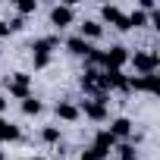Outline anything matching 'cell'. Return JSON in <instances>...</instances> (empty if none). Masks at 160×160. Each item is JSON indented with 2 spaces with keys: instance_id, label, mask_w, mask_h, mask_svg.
<instances>
[{
  "instance_id": "obj_13",
  "label": "cell",
  "mask_w": 160,
  "mask_h": 160,
  "mask_svg": "<svg viewBox=\"0 0 160 160\" xmlns=\"http://www.w3.org/2000/svg\"><path fill=\"white\" fill-rule=\"evenodd\" d=\"M116 144H119V141H116L107 129H101V132L94 135V148H98V151H104V154H110V148H116Z\"/></svg>"
},
{
  "instance_id": "obj_10",
  "label": "cell",
  "mask_w": 160,
  "mask_h": 160,
  "mask_svg": "<svg viewBox=\"0 0 160 160\" xmlns=\"http://www.w3.org/2000/svg\"><path fill=\"white\" fill-rule=\"evenodd\" d=\"M66 47H69V53H75V57H88L94 47H91V41H85V38H78V35H72L69 41H66Z\"/></svg>"
},
{
  "instance_id": "obj_14",
  "label": "cell",
  "mask_w": 160,
  "mask_h": 160,
  "mask_svg": "<svg viewBox=\"0 0 160 160\" xmlns=\"http://www.w3.org/2000/svg\"><path fill=\"white\" fill-rule=\"evenodd\" d=\"M19 138V126H13L10 119L0 116V141H16Z\"/></svg>"
},
{
  "instance_id": "obj_9",
  "label": "cell",
  "mask_w": 160,
  "mask_h": 160,
  "mask_svg": "<svg viewBox=\"0 0 160 160\" xmlns=\"http://www.w3.org/2000/svg\"><path fill=\"white\" fill-rule=\"evenodd\" d=\"M107 132H110L116 141H119V138H129V135H132V119H126V116H116V119L110 122V129H107Z\"/></svg>"
},
{
  "instance_id": "obj_24",
  "label": "cell",
  "mask_w": 160,
  "mask_h": 160,
  "mask_svg": "<svg viewBox=\"0 0 160 160\" xmlns=\"http://www.w3.org/2000/svg\"><path fill=\"white\" fill-rule=\"evenodd\" d=\"M32 160H47V157H32Z\"/></svg>"
},
{
  "instance_id": "obj_11",
  "label": "cell",
  "mask_w": 160,
  "mask_h": 160,
  "mask_svg": "<svg viewBox=\"0 0 160 160\" xmlns=\"http://www.w3.org/2000/svg\"><path fill=\"white\" fill-rule=\"evenodd\" d=\"M53 110H57V116H60L63 122H75L78 116H82V113H78V107H75V104H69V101H60Z\"/></svg>"
},
{
  "instance_id": "obj_21",
  "label": "cell",
  "mask_w": 160,
  "mask_h": 160,
  "mask_svg": "<svg viewBox=\"0 0 160 160\" xmlns=\"http://www.w3.org/2000/svg\"><path fill=\"white\" fill-rule=\"evenodd\" d=\"M7 25H10V32H19V28H22V25H25V22H22V16H16V19H10V22H7Z\"/></svg>"
},
{
  "instance_id": "obj_15",
  "label": "cell",
  "mask_w": 160,
  "mask_h": 160,
  "mask_svg": "<svg viewBox=\"0 0 160 160\" xmlns=\"http://www.w3.org/2000/svg\"><path fill=\"white\" fill-rule=\"evenodd\" d=\"M126 19H129V28L148 25V13H144V10H132V13H126Z\"/></svg>"
},
{
  "instance_id": "obj_16",
  "label": "cell",
  "mask_w": 160,
  "mask_h": 160,
  "mask_svg": "<svg viewBox=\"0 0 160 160\" xmlns=\"http://www.w3.org/2000/svg\"><path fill=\"white\" fill-rule=\"evenodd\" d=\"M41 110H44V104H41L38 98H25V101H22V113H25V116H38Z\"/></svg>"
},
{
  "instance_id": "obj_8",
  "label": "cell",
  "mask_w": 160,
  "mask_h": 160,
  "mask_svg": "<svg viewBox=\"0 0 160 160\" xmlns=\"http://www.w3.org/2000/svg\"><path fill=\"white\" fill-rule=\"evenodd\" d=\"M101 16H104V22H110L113 28H119V32H129V19H126V13L119 10V7H104L101 10Z\"/></svg>"
},
{
  "instance_id": "obj_7",
  "label": "cell",
  "mask_w": 160,
  "mask_h": 160,
  "mask_svg": "<svg viewBox=\"0 0 160 160\" xmlns=\"http://www.w3.org/2000/svg\"><path fill=\"white\" fill-rule=\"evenodd\" d=\"M72 19H75V13H72V3H57V7L50 10V22H53L57 28H66V25H72Z\"/></svg>"
},
{
  "instance_id": "obj_19",
  "label": "cell",
  "mask_w": 160,
  "mask_h": 160,
  "mask_svg": "<svg viewBox=\"0 0 160 160\" xmlns=\"http://www.w3.org/2000/svg\"><path fill=\"white\" fill-rule=\"evenodd\" d=\"M41 138H44L47 144H57V141H60V129H57V126H47V129L41 132Z\"/></svg>"
},
{
  "instance_id": "obj_18",
  "label": "cell",
  "mask_w": 160,
  "mask_h": 160,
  "mask_svg": "<svg viewBox=\"0 0 160 160\" xmlns=\"http://www.w3.org/2000/svg\"><path fill=\"white\" fill-rule=\"evenodd\" d=\"M116 151H119V160H138V151L132 144H116Z\"/></svg>"
},
{
  "instance_id": "obj_2",
  "label": "cell",
  "mask_w": 160,
  "mask_h": 160,
  "mask_svg": "<svg viewBox=\"0 0 160 160\" xmlns=\"http://www.w3.org/2000/svg\"><path fill=\"white\" fill-rule=\"evenodd\" d=\"M129 60H132V66L138 69V75H154V72L160 69L157 50H135V57H129Z\"/></svg>"
},
{
  "instance_id": "obj_4",
  "label": "cell",
  "mask_w": 160,
  "mask_h": 160,
  "mask_svg": "<svg viewBox=\"0 0 160 160\" xmlns=\"http://www.w3.org/2000/svg\"><path fill=\"white\" fill-rule=\"evenodd\" d=\"M28 85H32V75H25V72H13V75L7 78V88H10V94H13V98H19V101L32 98V94H28Z\"/></svg>"
},
{
  "instance_id": "obj_23",
  "label": "cell",
  "mask_w": 160,
  "mask_h": 160,
  "mask_svg": "<svg viewBox=\"0 0 160 160\" xmlns=\"http://www.w3.org/2000/svg\"><path fill=\"white\" fill-rule=\"evenodd\" d=\"M3 110H7V98H3V94H0V113H3Z\"/></svg>"
},
{
  "instance_id": "obj_17",
  "label": "cell",
  "mask_w": 160,
  "mask_h": 160,
  "mask_svg": "<svg viewBox=\"0 0 160 160\" xmlns=\"http://www.w3.org/2000/svg\"><path fill=\"white\" fill-rule=\"evenodd\" d=\"M16 10H19V16H28L38 10V0H16Z\"/></svg>"
},
{
  "instance_id": "obj_22",
  "label": "cell",
  "mask_w": 160,
  "mask_h": 160,
  "mask_svg": "<svg viewBox=\"0 0 160 160\" xmlns=\"http://www.w3.org/2000/svg\"><path fill=\"white\" fill-rule=\"evenodd\" d=\"M10 35H13V32H10V25H7L3 19H0V38H10Z\"/></svg>"
},
{
  "instance_id": "obj_3",
  "label": "cell",
  "mask_w": 160,
  "mask_h": 160,
  "mask_svg": "<svg viewBox=\"0 0 160 160\" xmlns=\"http://www.w3.org/2000/svg\"><path fill=\"white\" fill-rule=\"evenodd\" d=\"M78 113H85L88 119L104 122V119H107V94H101V98H85L82 107H78Z\"/></svg>"
},
{
  "instance_id": "obj_12",
  "label": "cell",
  "mask_w": 160,
  "mask_h": 160,
  "mask_svg": "<svg viewBox=\"0 0 160 160\" xmlns=\"http://www.w3.org/2000/svg\"><path fill=\"white\" fill-rule=\"evenodd\" d=\"M101 22H94V19H85L82 25H78V38H85V41H91V38H101Z\"/></svg>"
},
{
  "instance_id": "obj_1",
  "label": "cell",
  "mask_w": 160,
  "mask_h": 160,
  "mask_svg": "<svg viewBox=\"0 0 160 160\" xmlns=\"http://www.w3.org/2000/svg\"><path fill=\"white\" fill-rule=\"evenodd\" d=\"M57 47V38L47 35V38H35L32 41V60H35V69H44L50 63V50Z\"/></svg>"
},
{
  "instance_id": "obj_20",
  "label": "cell",
  "mask_w": 160,
  "mask_h": 160,
  "mask_svg": "<svg viewBox=\"0 0 160 160\" xmlns=\"http://www.w3.org/2000/svg\"><path fill=\"white\" fill-rule=\"evenodd\" d=\"M82 160H107V154H104V151H98V148L91 144V148L82 154Z\"/></svg>"
},
{
  "instance_id": "obj_5",
  "label": "cell",
  "mask_w": 160,
  "mask_h": 160,
  "mask_svg": "<svg viewBox=\"0 0 160 160\" xmlns=\"http://www.w3.org/2000/svg\"><path fill=\"white\" fill-rule=\"evenodd\" d=\"M129 91H148V94H157L160 91V75H132L129 78Z\"/></svg>"
},
{
  "instance_id": "obj_6",
  "label": "cell",
  "mask_w": 160,
  "mask_h": 160,
  "mask_svg": "<svg viewBox=\"0 0 160 160\" xmlns=\"http://www.w3.org/2000/svg\"><path fill=\"white\" fill-rule=\"evenodd\" d=\"M129 63V50L122 44H113L110 50H104V69H122Z\"/></svg>"
}]
</instances>
